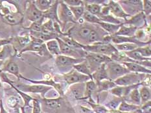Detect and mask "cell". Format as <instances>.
Segmentation results:
<instances>
[{"label":"cell","instance_id":"d6a6232c","mask_svg":"<svg viewBox=\"0 0 151 113\" xmlns=\"http://www.w3.org/2000/svg\"><path fill=\"white\" fill-rule=\"evenodd\" d=\"M70 11L73 14L75 19L76 20H78L83 16L84 12V5L78 6H68Z\"/></svg>","mask_w":151,"mask_h":113},{"label":"cell","instance_id":"e575fe53","mask_svg":"<svg viewBox=\"0 0 151 113\" xmlns=\"http://www.w3.org/2000/svg\"><path fill=\"white\" fill-rule=\"evenodd\" d=\"M101 21L108 23L114 24V25H121V21L119 19L115 18L111 15H107V16H99V18Z\"/></svg>","mask_w":151,"mask_h":113},{"label":"cell","instance_id":"f1b7e54d","mask_svg":"<svg viewBox=\"0 0 151 113\" xmlns=\"http://www.w3.org/2000/svg\"><path fill=\"white\" fill-rule=\"evenodd\" d=\"M93 28H91L88 27H82L78 29L77 31V36L81 40L86 41L88 43V40H89L91 32Z\"/></svg>","mask_w":151,"mask_h":113},{"label":"cell","instance_id":"681fc988","mask_svg":"<svg viewBox=\"0 0 151 113\" xmlns=\"http://www.w3.org/2000/svg\"><path fill=\"white\" fill-rule=\"evenodd\" d=\"M0 113H7V112L5 111L4 107H3L2 100L0 101Z\"/></svg>","mask_w":151,"mask_h":113},{"label":"cell","instance_id":"7bdbcfd3","mask_svg":"<svg viewBox=\"0 0 151 113\" xmlns=\"http://www.w3.org/2000/svg\"><path fill=\"white\" fill-rule=\"evenodd\" d=\"M90 105L92 107L93 109L94 110V111L96 113H108V111L106 108H104V107H102L99 105H96V104H93L91 102H89Z\"/></svg>","mask_w":151,"mask_h":113},{"label":"cell","instance_id":"7dc6e473","mask_svg":"<svg viewBox=\"0 0 151 113\" xmlns=\"http://www.w3.org/2000/svg\"><path fill=\"white\" fill-rule=\"evenodd\" d=\"M151 108V103L150 101L147 102L145 104H143V106L142 108H140L141 111L142 113H150V109Z\"/></svg>","mask_w":151,"mask_h":113},{"label":"cell","instance_id":"8d00e7d4","mask_svg":"<svg viewBox=\"0 0 151 113\" xmlns=\"http://www.w3.org/2000/svg\"><path fill=\"white\" fill-rule=\"evenodd\" d=\"M44 18H42L40 20L37 21L32 22V23L30 25V27L28 28H26V29L29 30L31 32H39L41 31L42 29V26L43 25V21H44Z\"/></svg>","mask_w":151,"mask_h":113},{"label":"cell","instance_id":"44dd1931","mask_svg":"<svg viewBox=\"0 0 151 113\" xmlns=\"http://www.w3.org/2000/svg\"><path fill=\"white\" fill-rule=\"evenodd\" d=\"M137 30L136 26H130V27H125L124 25H121L120 28L118 30L114 35L116 36H123L132 37L134 36V34Z\"/></svg>","mask_w":151,"mask_h":113},{"label":"cell","instance_id":"8992f818","mask_svg":"<svg viewBox=\"0 0 151 113\" xmlns=\"http://www.w3.org/2000/svg\"><path fill=\"white\" fill-rule=\"evenodd\" d=\"M56 40L58 41L59 48H60V50L62 55L76 58V59H81L82 57L86 56V54L87 53L86 51L83 50V52H81V53H78L77 48H74L70 47L66 43H65L62 40H60L59 38H57Z\"/></svg>","mask_w":151,"mask_h":113},{"label":"cell","instance_id":"b9f144b4","mask_svg":"<svg viewBox=\"0 0 151 113\" xmlns=\"http://www.w3.org/2000/svg\"><path fill=\"white\" fill-rule=\"evenodd\" d=\"M143 12H141L139 14H136L135 16H134L132 18V19H130V20L128 21L127 23L129 24H133V25H136L137 23H138L143 20Z\"/></svg>","mask_w":151,"mask_h":113},{"label":"cell","instance_id":"d6986e66","mask_svg":"<svg viewBox=\"0 0 151 113\" xmlns=\"http://www.w3.org/2000/svg\"><path fill=\"white\" fill-rule=\"evenodd\" d=\"M1 77L2 80L3 81V82H5L6 83H9L10 85H11L13 87V88H14L16 90V91H17L19 94V95H20V96L22 97V98H23V99H24V107H27V106L30 107V105H29V103H30V102L31 101V100L32 101V99H33L34 98H31L30 96H29L26 93H25L24 92H22L21 90H18L17 88H16V87H14V85H13L11 83V82H10V80L7 77H6V76L5 75V74L1 73Z\"/></svg>","mask_w":151,"mask_h":113},{"label":"cell","instance_id":"ab89813d","mask_svg":"<svg viewBox=\"0 0 151 113\" xmlns=\"http://www.w3.org/2000/svg\"><path fill=\"white\" fill-rule=\"evenodd\" d=\"M123 100V99H122V98H118V97L116 96L110 103H108L106 106L108 108L112 110V111H115L117 108H118V107L119 106L120 103Z\"/></svg>","mask_w":151,"mask_h":113},{"label":"cell","instance_id":"52a82bcc","mask_svg":"<svg viewBox=\"0 0 151 113\" xmlns=\"http://www.w3.org/2000/svg\"><path fill=\"white\" fill-rule=\"evenodd\" d=\"M40 105L43 109L44 113H56L58 110L61 107L62 99L61 98L55 99H47L43 98L42 99Z\"/></svg>","mask_w":151,"mask_h":113},{"label":"cell","instance_id":"e0dca14e","mask_svg":"<svg viewBox=\"0 0 151 113\" xmlns=\"http://www.w3.org/2000/svg\"><path fill=\"white\" fill-rule=\"evenodd\" d=\"M58 3H59V1H55L50 9L47 10V11L44 12V18H49L50 19V20H51L52 21H56V22H57L58 23H60L57 14V10H58V5H59Z\"/></svg>","mask_w":151,"mask_h":113},{"label":"cell","instance_id":"d590c367","mask_svg":"<svg viewBox=\"0 0 151 113\" xmlns=\"http://www.w3.org/2000/svg\"><path fill=\"white\" fill-rule=\"evenodd\" d=\"M83 16L84 19H85V20L87 21L88 22L91 23L99 24V23L101 21V19L99 18V17L91 14H90V13L86 11H84Z\"/></svg>","mask_w":151,"mask_h":113},{"label":"cell","instance_id":"7402d4cb","mask_svg":"<svg viewBox=\"0 0 151 113\" xmlns=\"http://www.w3.org/2000/svg\"><path fill=\"white\" fill-rule=\"evenodd\" d=\"M73 67L75 69V70H77V72H78L82 74H84V75L89 76L91 80H93L92 76H91V69L89 67V66H88L87 62H86V60L80 63L74 65Z\"/></svg>","mask_w":151,"mask_h":113},{"label":"cell","instance_id":"f907efd6","mask_svg":"<svg viewBox=\"0 0 151 113\" xmlns=\"http://www.w3.org/2000/svg\"><path fill=\"white\" fill-rule=\"evenodd\" d=\"M22 113H25V110H24V107H22Z\"/></svg>","mask_w":151,"mask_h":113},{"label":"cell","instance_id":"9c48e42d","mask_svg":"<svg viewBox=\"0 0 151 113\" xmlns=\"http://www.w3.org/2000/svg\"><path fill=\"white\" fill-rule=\"evenodd\" d=\"M25 16L28 20L35 22L44 18V12L38 9L34 1H29L28 6L25 11Z\"/></svg>","mask_w":151,"mask_h":113},{"label":"cell","instance_id":"6da1fadb","mask_svg":"<svg viewBox=\"0 0 151 113\" xmlns=\"http://www.w3.org/2000/svg\"><path fill=\"white\" fill-rule=\"evenodd\" d=\"M83 50L88 53L101 54L108 56H110L111 54L118 51L111 44L103 43L102 42H98L93 45H84Z\"/></svg>","mask_w":151,"mask_h":113},{"label":"cell","instance_id":"8fae6325","mask_svg":"<svg viewBox=\"0 0 151 113\" xmlns=\"http://www.w3.org/2000/svg\"><path fill=\"white\" fill-rule=\"evenodd\" d=\"M85 61L84 58L76 59L71 57L64 56V55H58L56 58V63L57 66L60 68H67L68 67L73 66L74 65L80 63Z\"/></svg>","mask_w":151,"mask_h":113},{"label":"cell","instance_id":"603a6c76","mask_svg":"<svg viewBox=\"0 0 151 113\" xmlns=\"http://www.w3.org/2000/svg\"><path fill=\"white\" fill-rule=\"evenodd\" d=\"M45 45H46L47 50H48L49 53H51V54L55 55V56H58V55H61L58 41L56 39L47 41Z\"/></svg>","mask_w":151,"mask_h":113},{"label":"cell","instance_id":"277c9868","mask_svg":"<svg viewBox=\"0 0 151 113\" xmlns=\"http://www.w3.org/2000/svg\"><path fill=\"white\" fill-rule=\"evenodd\" d=\"M11 82V81H10ZM14 83H15L14 85L16 87L18 90H21L22 92H31V93H40L44 98L45 94L46 93L48 90H50L51 87L47 85H26V84L22 83H16L12 82Z\"/></svg>","mask_w":151,"mask_h":113},{"label":"cell","instance_id":"1f68e13d","mask_svg":"<svg viewBox=\"0 0 151 113\" xmlns=\"http://www.w3.org/2000/svg\"><path fill=\"white\" fill-rule=\"evenodd\" d=\"M139 47L135 43H125L122 44H118L116 45L115 48H116L117 50L123 51V52H129L136 50L137 48Z\"/></svg>","mask_w":151,"mask_h":113},{"label":"cell","instance_id":"4fadbf2b","mask_svg":"<svg viewBox=\"0 0 151 113\" xmlns=\"http://www.w3.org/2000/svg\"><path fill=\"white\" fill-rule=\"evenodd\" d=\"M87 59L89 60L91 63L99 65H101L102 64H106L110 61H112L111 60L110 57L106 56V55L101 54H96V53H86V56Z\"/></svg>","mask_w":151,"mask_h":113},{"label":"cell","instance_id":"d4e9b609","mask_svg":"<svg viewBox=\"0 0 151 113\" xmlns=\"http://www.w3.org/2000/svg\"><path fill=\"white\" fill-rule=\"evenodd\" d=\"M97 89V84L95 83L94 81L90 80L85 83V92H84V98H91V96L92 94L96 91Z\"/></svg>","mask_w":151,"mask_h":113},{"label":"cell","instance_id":"484cf974","mask_svg":"<svg viewBox=\"0 0 151 113\" xmlns=\"http://www.w3.org/2000/svg\"><path fill=\"white\" fill-rule=\"evenodd\" d=\"M97 87V91L101 92L103 91V90H106L110 89H113L115 87H116V83L114 82H112L111 80H103L101 82L96 83Z\"/></svg>","mask_w":151,"mask_h":113},{"label":"cell","instance_id":"7a4b0ae2","mask_svg":"<svg viewBox=\"0 0 151 113\" xmlns=\"http://www.w3.org/2000/svg\"><path fill=\"white\" fill-rule=\"evenodd\" d=\"M106 69L109 79L117 80L127 74L130 73V71L122 64H119L116 61H111L106 64Z\"/></svg>","mask_w":151,"mask_h":113},{"label":"cell","instance_id":"bcb514c9","mask_svg":"<svg viewBox=\"0 0 151 113\" xmlns=\"http://www.w3.org/2000/svg\"><path fill=\"white\" fill-rule=\"evenodd\" d=\"M68 6H78L84 5L83 1L80 0H67L64 1Z\"/></svg>","mask_w":151,"mask_h":113},{"label":"cell","instance_id":"836d02e7","mask_svg":"<svg viewBox=\"0 0 151 113\" xmlns=\"http://www.w3.org/2000/svg\"><path fill=\"white\" fill-rule=\"evenodd\" d=\"M15 41L18 44L19 47L22 48V50H23L30 43L31 36H25L23 37H16L15 39Z\"/></svg>","mask_w":151,"mask_h":113},{"label":"cell","instance_id":"c3c4849f","mask_svg":"<svg viewBox=\"0 0 151 113\" xmlns=\"http://www.w3.org/2000/svg\"><path fill=\"white\" fill-rule=\"evenodd\" d=\"M12 41H13V38L0 39V47L5 46V45H7L10 43H11Z\"/></svg>","mask_w":151,"mask_h":113},{"label":"cell","instance_id":"816d5d0a","mask_svg":"<svg viewBox=\"0 0 151 113\" xmlns=\"http://www.w3.org/2000/svg\"><path fill=\"white\" fill-rule=\"evenodd\" d=\"M0 87H1V83H0Z\"/></svg>","mask_w":151,"mask_h":113},{"label":"cell","instance_id":"ac0fdd59","mask_svg":"<svg viewBox=\"0 0 151 113\" xmlns=\"http://www.w3.org/2000/svg\"><path fill=\"white\" fill-rule=\"evenodd\" d=\"M70 90L75 98L78 99H81L84 97L85 83H78L70 87Z\"/></svg>","mask_w":151,"mask_h":113},{"label":"cell","instance_id":"3957f363","mask_svg":"<svg viewBox=\"0 0 151 113\" xmlns=\"http://www.w3.org/2000/svg\"><path fill=\"white\" fill-rule=\"evenodd\" d=\"M145 76V74H137V73H132L127 74L122 77H119L114 81V83L116 85L126 87V86H131L135 85L140 84V82L142 81L144 77Z\"/></svg>","mask_w":151,"mask_h":113},{"label":"cell","instance_id":"f5cc1de1","mask_svg":"<svg viewBox=\"0 0 151 113\" xmlns=\"http://www.w3.org/2000/svg\"><path fill=\"white\" fill-rule=\"evenodd\" d=\"M42 113H44V112H42Z\"/></svg>","mask_w":151,"mask_h":113},{"label":"cell","instance_id":"ffe728a7","mask_svg":"<svg viewBox=\"0 0 151 113\" xmlns=\"http://www.w3.org/2000/svg\"><path fill=\"white\" fill-rule=\"evenodd\" d=\"M1 70L4 71V72L11 73L13 74V75H14L17 77H18V78H19L21 76V74H19V67L18 65V64L12 60L8 61V62L5 65V66L3 67Z\"/></svg>","mask_w":151,"mask_h":113},{"label":"cell","instance_id":"cb8c5ba5","mask_svg":"<svg viewBox=\"0 0 151 113\" xmlns=\"http://www.w3.org/2000/svg\"><path fill=\"white\" fill-rule=\"evenodd\" d=\"M139 109L140 107L138 105L129 104V103H126L124 100L121 102L119 106L118 107V111L122 112H133Z\"/></svg>","mask_w":151,"mask_h":113},{"label":"cell","instance_id":"60d3db41","mask_svg":"<svg viewBox=\"0 0 151 113\" xmlns=\"http://www.w3.org/2000/svg\"><path fill=\"white\" fill-rule=\"evenodd\" d=\"M32 113H42L40 102L38 99H32Z\"/></svg>","mask_w":151,"mask_h":113},{"label":"cell","instance_id":"f546056e","mask_svg":"<svg viewBox=\"0 0 151 113\" xmlns=\"http://www.w3.org/2000/svg\"><path fill=\"white\" fill-rule=\"evenodd\" d=\"M139 92L141 97V103L145 104L147 102L150 101L151 98L150 88H149L148 87L144 86L142 88H141Z\"/></svg>","mask_w":151,"mask_h":113},{"label":"cell","instance_id":"5bb4252c","mask_svg":"<svg viewBox=\"0 0 151 113\" xmlns=\"http://www.w3.org/2000/svg\"><path fill=\"white\" fill-rule=\"evenodd\" d=\"M108 6L110 8V12L114 16H116V17L127 19V17L130 16L129 14H127L125 11H124L122 6L119 3H117V2H115L114 1H109Z\"/></svg>","mask_w":151,"mask_h":113},{"label":"cell","instance_id":"4316f807","mask_svg":"<svg viewBox=\"0 0 151 113\" xmlns=\"http://www.w3.org/2000/svg\"><path fill=\"white\" fill-rule=\"evenodd\" d=\"M99 25L104 29V31L108 32L109 33L111 34L112 35H114L118 31V30H119L120 27H121V25H122L123 24L114 25V24L108 23L101 21L99 23Z\"/></svg>","mask_w":151,"mask_h":113},{"label":"cell","instance_id":"9a60e30c","mask_svg":"<svg viewBox=\"0 0 151 113\" xmlns=\"http://www.w3.org/2000/svg\"><path fill=\"white\" fill-rule=\"evenodd\" d=\"M123 65H124L130 72L137 74H150V70L144 66L136 63L135 62H123L121 63Z\"/></svg>","mask_w":151,"mask_h":113},{"label":"cell","instance_id":"ee69618b","mask_svg":"<svg viewBox=\"0 0 151 113\" xmlns=\"http://www.w3.org/2000/svg\"><path fill=\"white\" fill-rule=\"evenodd\" d=\"M10 53H11V49H10L8 45L3 46L2 50L0 51V60L5 59L10 54Z\"/></svg>","mask_w":151,"mask_h":113},{"label":"cell","instance_id":"ba28073f","mask_svg":"<svg viewBox=\"0 0 151 113\" xmlns=\"http://www.w3.org/2000/svg\"><path fill=\"white\" fill-rule=\"evenodd\" d=\"M64 80L69 85L78 83H85L90 80H91L89 76L84 75L77 72V70H72L64 76Z\"/></svg>","mask_w":151,"mask_h":113},{"label":"cell","instance_id":"f35d334b","mask_svg":"<svg viewBox=\"0 0 151 113\" xmlns=\"http://www.w3.org/2000/svg\"><path fill=\"white\" fill-rule=\"evenodd\" d=\"M136 50L142 55V56L145 58H150L151 53H150V45L149 44L148 46L141 47L137 48Z\"/></svg>","mask_w":151,"mask_h":113},{"label":"cell","instance_id":"7c38bea8","mask_svg":"<svg viewBox=\"0 0 151 113\" xmlns=\"http://www.w3.org/2000/svg\"><path fill=\"white\" fill-rule=\"evenodd\" d=\"M59 9H60V12H59V15L58 16V19L60 18L62 21H64V25L67 22H75L76 21L70 8L64 1H60Z\"/></svg>","mask_w":151,"mask_h":113},{"label":"cell","instance_id":"83f0119b","mask_svg":"<svg viewBox=\"0 0 151 113\" xmlns=\"http://www.w3.org/2000/svg\"><path fill=\"white\" fill-rule=\"evenodd\" d=\"M54 3L53 1L51 0H37L34 1L35 5L42 12H45L50 9L52 6V3Z\"/></svg>","mask_w":151,"mask_h":113},{"label":"cell","instance_id":"2e32d148","mask_svg":"<svg viewBox=\"0 0 151 113\" xmlns=\"http://www.w3.org/2000/svg\"><path fill=\"white\" fill-rule=\"evenodd\" d=\"M92 79H94L97 82L99 83L101 81L105 80H110L108 76L107 71L106 69V64H102L99 67L97 68L96 72L93 74H91Z\"/></svg>","mask_w":151,"mask_h":113},{"label":"cell","instance_id":"30bf717a","mask_svg":"<svg viewBox=\"0 0 151 113\" xmlns=\"http://www.w3.org/2000/svg\"><path fill=\"white\" fill-rule=\"evenodd\" d=\"M111 40L112 41L113 43H114L116 45L125 43H131L136 44L139 47H143L148 43H150V41L149 42H143V41H139L136 38L135 36L132 37H127V36H123L112 35L111 36Z\"/></svg>","mask_w":151,"mask_h":113},{"label":"cell","instance_id":"74e56055","mask_svg":"<svg viewBox=\"0 0 151 113\" xmlns=\"http://www.w3.org/2000/svg\"><path fill=\"white\" fill-rule=\"evenodd\" d=\"M130 99L132 101L135 103L136 105H139L141 104V97L139 95V90L137 88L134 89L130 92Z\"/></svg>","mask_w":151,"mask_h":113},{"label":"cell","instance_id":"f6af8a7d","mask_svg":"<svg viewBox=\"0 0 151 113\" xmlns=\"http://www.w3.org/2000/svg\"><path fill=\"white\" fill-rule=\"evenodd\" d=\"M143 9L146 15H149L151 12V1H143Z\"/></svg>","mask_w":151,"mask_h":113},{"label":"cell","instance_id":"4dcf8cb0","mask_svg":"<svg viewBox=\"0 0 151 113\" xmlns=\"http://www.w3.org/2000/svg\"><path fill=\"white\" fill-rule=\"evenodd\" d=\"M91 2V1H90ZM100 4L98 3H90V4H87L85 6V9L86 10V12L90 13L94 16H96L98 17V16L100 15L101 6Z\"/></svg>","mask_w":151,"mask_h":113},{"label":"cell","instance_id":"5b68a950","mask_svg":"<svg viewBox=\"0 0 151 113\" xmlns=\"http://www.w3.org/2000/svg\"><path fill=\"white\" fill-rule=\"evenodd\" d=\"M27 51L36 52L40 55H44L47 53V50L44 41L31 36L30 43L27 45V46H26L24 49L20 51V54Z\"/></svg>","mask_w":151,"mask_h":113}]
</instances>
